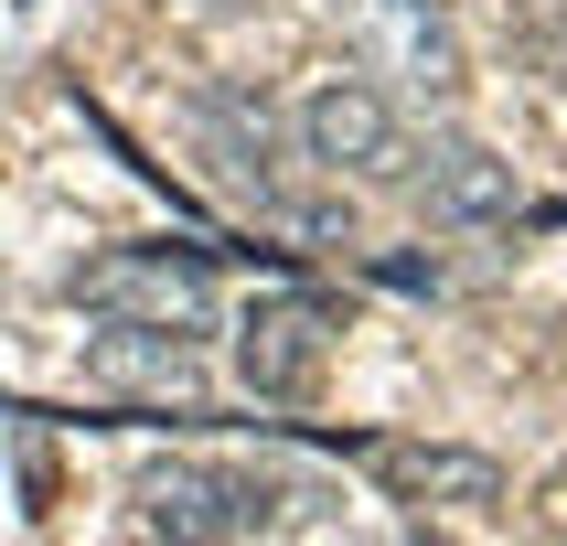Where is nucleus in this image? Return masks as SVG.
Listing matches in <instances>:
<instances>
[{"mask_svg": "<svg viewBox=\"0 0 567 546\" xmlns=\"http://www.w3.org/2000/svg\"><path fill=\"white\" fill-rule=\"evenodd\" d=\"M86 375H96V385H118V396H204V364H193V343H183V332H151V321L96 332Z\"/></svg>", "mask_w": 567, "mask_h": 546, "instance_id": "6e6552de", "label": "nucleus"}, {"mask_svg": "<svg viewBox=\"0 0 567 546\" xmlns=\"http://www.w3.org/2000/svg\"><path fill=\"white\" fill-rule=\"evenodd\" d=\"M204 128H215V140H225V172H236V183H257V193H268V161H279V119H268L257 96L215 86V96H204Z\"/></svg>", "mask_w": 567, "mask_h": 546, "instance_id": "1a4fd4ad", "label": "nucleus"}, {"mask_svg": "<svg viewBox=\"0 0 567 546\" xmlns=\"http://www.w3.org/2000/svg\"><path fill=\"white\" fill-rule=\"evenodd\" d=\"M417 204H429V225H461V236H482V225H514V161H493L482 140H429V151L408 161Z\"/></svg>", "mask_w": 567, "mask_h": 546, "instance_id": "423d86ee", "label": "nucleus"}, {"mask_svg": "<svg viewBox=\"0 0 567 546\" xmlns=\"http://www.w3.org/2000/svg\"><path fill=\"white\" fill-rule=\"evenodd\" d=\"M279 482L236 472V461H151L140 472V525L183 546H236V536H279Z\"/></svg>", "mask_w": 567, "mask_h": 546, "instance_id": "f257e3e1", "label": "nucleus"}, {"mask_svg": "<svg viewBox=\"0 0 567 546\" xmlns=\"http://www.w3.org/2000/svg\"><path fill=\"white\" fill-rule=\"evenodd\" d=\"M289 140H300V161H311L321 183H408V161H417L408 119L364 75H321L300 96V119H289Z\"/></svg>", "mask_w": 567, "mask_h": 546, "instance_id": "f03ea898", "label": "nucleus"}, {"mask_svg": "<svg viewBox=\"0 0 567 546\" xmlns=\"http://www.w3.org/2000/svg\"><path fill=\"white\" fill-rule=\"evenodd\" d=\"M343 11L375 75H396L417 96H461V32H450L440 0H343Z\"/></svg>", "mask_w": 567, "mask_h": 546, "instance_id": "39448f33", "label": "nucleus"}, {"mask_svg": "<svg viewBox=\"0 0 567 546\" xmlns=\"http://www.w3.org/2000/svg\"><path fill=\"white\" fill-rule=\"evenodd\" d=\"M321 353H332V311L300 300V289H279V300H257V311L236 321V375H247V396H268V408H300V396H311Z\"/></svg>", "mask_w": 567, "mask_h": 546, "instance_id": "20e7f679", "label": "nucleus"}, {"mask_svg": "<svg viewBox=\"0 0 567 546\" xmlns=\"http://www.w3.org/2000/svg\"><path fill=\"white\" fill-rule=\"evenodd\" d=\"M215 11H225V0H215Z\"/></svg>", "mask_w": 567, "mask_h": 546, "instance_id": "9d476101", "label": "nucleus"}, {"mask_svg": "<svg viewBox=\"0 0 567 546\" xmlns=\"http://www.w3.org/2000/svg\"><path fill=\"white\" fill-rule=\"evenodd\" d=\"M75 300L107 321H151V332H183V343H204L215 332V268L193 247H107L75 268Z\"/></svg>", "mask_w": 567, "mask_h": 546, "instance_id": "7ed1b4c3", "label": "nucleus"}, {"mask_svg": "<svg viewBox=\"0 0 567 546\" xmlns=\"http://www.w3.org/2000/svg\"><path fill=\"white\" fill-rule=\"evenodd\" d=\"M364 461L385 472L396 504H450V514H493V504H504V461L450 450V440H375Z\"/></svg>", "mask_w": 567, "mask_h": 546, "instance_id": "0eeeda50", "label": "nucleus"}]
</instances>
